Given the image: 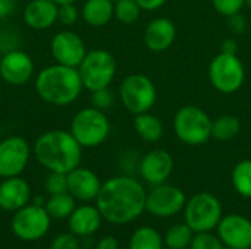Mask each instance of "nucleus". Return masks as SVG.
Returning <instances> with one entry per match:
<instances>
[{
    "mask_svg": "<svg viewBox=\"0 0 251 249\" xmlns=\"http://www.w3.org/2000/svg\"><path fill=\"white\" fill-rule=\"evenodd\" d=\"M228 28L232 34L238 35V34H243L247 28V21H246V16L238 12V13H234L231 16H228Z\"/></svg>",
    "mask_w": 251,
    "mask_h": 249,
    "instance_id": "37",
    "label": "nucleus"
},
{
    "mask_svg": "<svg viewBox=\"0 0 251 249\" xmlns=\"http://www.w3.org/2000/svg\"><path fill=\"white\" fill-rule=\"evenodd\" d=\"M212 4L218 13L228 18L234 13L241 12V9L246 6V0H212Z\"/></svg>",
    "mask_w": 251,
    "mask_h": 249,
    "instance_id": "32",
    "label": "nucleus"
},
{
    "mask_svg": "<svg viewBox=\"0 0 251 249\" xmlns=\"http://www.w3.org/2000/svg\"><path fill=\"white\" fill-rule=\"evenodd\" d=\"M59 4L53 0H31L24 9V21L31 29L43 31L57 22Z\"/></svg>",
    "mask_w": 251,
    "mask_h": 249,
    "instance_id": "20",
    "label": "nucleus"
},
{
    "mask_svg": "<svg viewBox=\"0 0 251 249\" xmlns=\"http://www.w3.org/2000/svg\"><path fill=\"white\" fill-rule=\"evenodd\" d=\"M112 1H118V0H112Z\"/></svg>",
    "mask_w": 251,
    "mask_h": 249,
    "instance_id": "44",
    "label": "nucleus"
},
{
    "mask_svg": "<svg viewBox=\"0 0 251 249\" xmlns=\"http://www.w3.org/2000/svg\"><path fill=\"white\" fill-rule=\"evenodd\" d=\"M191 249H224V247L216 236L207 232H203V233H199L196 238H193Z\"/></svg>",
    "mask_w": 251,
    "mask_h": 249,
    "instance_id": "34",
    "label": "nucleus"
},
{
    "mask_svg": "<svg viewBox=\"0 0 251 249\" xmlns=\"http://www.w3.org/2000/svg\"><path fill=\"white\" fill-rule=\"evenodd\" d=\"M101 214L97 207L84 204L81 207H75L72 214L68 217L69 230L78 238H87L94 235L101 225Z\"/></svg>",
    "mask_w": 251,
    "mask_h": 249,
    "instance_id": "21",
    "label": "nucleus"
},
{
    "mask_svg": "<svg viewBox=\"0 0 251 249\" xmlns=\"http://www.w3.org/2000/svg\"><path fill=\"white\" fill-rule=\"evenodd\" d=\"M44 188L49 192V195H57V194L68 192V176L65 173L49 172V175L44 181Z\"/></svg>",
    "mask_w": 251,
    "mask_h": 249,
    "instance_id": "30",
    "label": "nucleus"
},
{
    "mask_svg": "<svg viewBox=\"0 0 251 249\" xmlns=\"http://www.w3.org/2000/svg\"><path fill=\"white\" fill-rule=\"evenodd\" d=\"M174 131L181 142L203 145L212 138V119L197 106H184L174 117Z\"/></svg>",
    "mask_w": 251,
    "mask_h": 249,
    "instance_id": "6",
    "label": "nucleus"
},
{
    "mask_svg": "<svg viewBox=\"0 0 251 249\" xmlns=\"http://www.w3.org/2000/svg\"><path fill=\"white\" fill-rule=\"evenodd\" d=\"M34 157L46 170L68 175L81 164L82 147L69 131L53 129L37 138Z\"/></svg>",
    "mask_w": 251,
    "mask_h": 249,
    "instance_id": "2",
    "label": "nucleus"
},
{
    "mask_svg": "<svg viewBox=\"0 0 251 249\" xmlns=\"http://www.w3.org/2000/svg\"><path fill=\"white\" fill-rule=\"evenodd\" d=\"M50 249H81V242L79 238L72 232L62 233L53 239Z\"/></svg>",
    "mask_w": 251,
    "mask_h": 249,
    "instance_id": "35",
    "label": "nucleus"
},
{
    "mask_svg": "<svg viewBox=\"0 0 251 249\" xmlns=\"http://www.w3.org/2000/svg\"><path fill=\"white\" fill-rule=\"evenodd\" d=\"M146 198L144 186L137 179L116 176L101 183L96 207L106 222L126 225L138 219L146 210Z\"/></svg>",
    "mask_w": 251,
    "mask_h": 249,
    "instance_id": "1",
    "label": "nucleus"
},
{
    "mask_svg": "<svg viewBox=\"0 0 251 249\" xmlns=\"http://www.w3.org/2000/svg\"><path fill=\"white\" fill-rule=\"evenodd\" d=\"M246 4H247L249 7H251V0H246Z\"/></svg>",
    "mask_w": 251,
    "mask_h": 249,
    "instance_id": "43",
    "label": "nucleus"
},
{
    "mask_svg": "<svg viewBox=\"0 0 251 249\" xmlns=\"http://www.w3.org/2000/svg\"><path fill=\"white\" fill-rule=\"evenodd\" d=\"M219 238L231 249H251V222L240 214H229L221 219Z\"/></svg>",
    "mask_w": 251,
    "mask_h": 249,
    "instance_id": "15",
    "label": "nucleus"
},
{
    "mask_svg": "<svg viewBox=\"0 0 251 249\" xmlns=\"http://www.w3.org/2000/svg\"><path fill=\"white\" fill-rule=\"evenodd\" d=\"M222 219V205L216 197L207 192L194 195L185 205L187 225L196 233L215 229Z\"/></svg>",
    "mask_w": 251,
    "mask_h": 249,
    "instance_id": "9",
    "label": "nucleus"
},
{
    "mask_svg": "<svg viewBox=\"0 0 251 249\" xmlns=\"http://www.w3.org/2000/svg\"><path fill=\"white\" fill-rule=\"evenodd\" d=\"M141 7L135 0H118L115 1V18L125 23L131 25L138 21L141 15Z\"/></svg>",
    "mask_w": 251,
    "mask_h": 249,
    "instance_id": "29",
    "label": "nucleus"
},
{
    "mask_svg": "<svg viewBox=\"0 0 251 249\" xmlns=\"http://www.w3.org/2000/svg\"><path fill=\"white\" fill-rule=\"evenodd\" d=\"M241 131L240 119L234 114H222L212 120V138L218 141H229Z\"/></svg>",
    "mask_w": 251,
    "mask_h": 249,
    "instance_id": "25",
    "label": "nucleus"
},
{
    "mask_svg": "<svg viewBox=\"0 0 251 249\" xmlns=\"http://www.w3.org/2000/svg\"><path fill=\"white\" fill-rule=\"evenodd\" d=\"M31 157V147L25 138L12 135L0 141V178L21 176Z\"/></svg>",
    "mask_w": 251,
    "mask_h": 249,
    "instance_id": "11",
    "label": "nucleus"
},
{
    "mask_svg": "<svg viewBox=\"0 0 251 249\" xmlns=\"http://www.w3.org/2000/svg\"><path fill=\"white\" fill-rule=\"evenodd\" d=\"M193 242V229L188 225H175L165 235V244L169 249H185Z\"/></svg>",
    "mask_w": 251,
    "mask_h": 249,
    "instance_id": "28",
    "label": "nucleus"
},
{
    "mask_svg": "<svg viewBox=\"0 0 251 249\" xmlns=\"http://www.w3.org/2000/svg\"><path fill=\"white\" fill-rule=\"evenodd\" d=\"M174 170V158L165 150H153L147 153L140 163V173L146 182L153 186L168 181Z\"/></svg>",
    "mask_w": 251,
    "mask_h": 249,
    "instance_id": "16",
    "label": "nucleus"
},
{
    "mask_svg": "<svg viewBox=\"0 0 251 249\" xmlns=\"http://www.w3.org/2000/svg\"><path fill=\"white\" fill-rule=\"evenodd\" d=\"M221 51L222 53H228V54H237L238 51V43L234 38H226L222 45H221Z\"/></svg>",
    "mask_w": 251,
    "mask_h": 249,
    "instance_id": "40",
    "label": "nucleus"
},
{
    "mask_svg": "<svg viewBox=\"0 0 251 249\" xmlns=\"http://www.w3.org/2000/svg\"><path fill=\"white\" fill-rule=\"evenodd\" d=\"M232 183L240 195L251 198V160H243L235 164L232 170Z\"/></svg>",
    "mask_w": 251,
    "mask_h": 249,
    "instance_id": "27",
    "label": "nucleus"
},
{
    "mask_svg": "<svg viewBox=\"0 0 251 249\" xmlns=\"http://www.w3.org/2000/svg\"><path fill=\"white\" fill-rule=\"evenodd\" d=\"M185 207V194L172 185H157L147 194L146 210L157 217H171Z\"/></svg>",
    "mask_w": 251,
    "mask_h": 249,
    "instance_id": "14",
    "label": "nucleus"
},
{
    "mask_svg": "<svg viewBox=\"0 0 251 249\" xmlns=\"http://www.w3.org/2000/svg\"><path fill=\"white\" fill-rule=\"evenodd\" d=\"M53 1L60 6V4H66V3H75L76 0H53Z\"/></svg>",
    "mask_w": 251,
    "mask_h": 249,
    "instance_id": "42",
    "label": "nucleus"
},
{
    "mask_svg": "<svg viewBox=\"0 0 251 249\" xmlns=\"http://www.w3.org/2000/svg\"><path fill=\"white\" fill-rule=\"evenodd\" d=\"M143 10H156L160 9L168 0H135Z\"/></svg>",
    "mask_w": 251,
    "mask_h": 249,
    "instance_id": "39",
    "label": "nucleus"
},
{
    "mask_svg": "<svg viewBox=\"0 0 251 249\" xmlns=\"http://www.w3.org/2000/svg\"><path fill=\"white\" fill-rule=\"evenodd\" d=\"M84 22L93 28H101L115 16V1L112 0H87L81 9Z\"/></svg>",
    "mask_w": 251,
    "mask_h": 249,
    "instance_id": "22",
    "label": "nucleus"
},
{
    "mask_svg": "<svg viewBox=\"0 0 251 249\" xmlns=\"http://www.w3.org/2000/svg\"><path fill=\"white\" fill-rule=\"evenodd\" d=\"M69 132L82 148H94L107 139L110 122L103 110L91 106L75 113L69 125Z\"/></svg>",
    "mask_w": 251,
    "mask_h": 249,
    "instance_id": "4",
    "label": "nucleus"
},
{
    "mask_svg": "<svg viewBox=\"0 0 251 249\" xmlns=\"http://www.w3.org/2000/svg\"><path fill=\"white\" fill-rule=\"evenodd\" d=\"M66 176H68V192L76 201L90 203L97 198L101 188V182L93 170L78 166L76 169L71 170Z\"/></svg>",
    "mask_w": 251,
    "mask_h": 249,
    "instance_id": "17",
    "label": "nucleus"
},
{
    "mask_svg": "<svg viewBox=\"0 0 251 249\" xmlns=\"http://www.w3.org/2000/svg\"><path fill=\"white\" fill-rule=\"evenodd\" d=\"M34 72V60L24 50L15 48L3 53L0 57V78L12 87L28 84L32 79Z\"/></svg>",
    "mask_w": 251,
    "mask_h": 249,
    "instance_id": "13",
    "label": "nucleus"
},
{
    "mask_svg": "<svg viewBox=\"0 0 251 249\" xmlns=\"http://www.w3.org/2000/svg\"><path fill=\"white\" fill-rule=\"evenodd\" d=\"M75 201L76 200L69 192L50 195V198L44 204V208L51 219L63 220V219H68L72 214V211L75 210V207H76Z\"/></svg>",
    "mask_w": 251,
    "mask_h": 249,
    "instance_id": "24",
    "label": "nucleus"
},
{
    "mask_svg": "<svg viewBox=\"0 0 251 249\" xmlns=\"http://www.w3.org/2000/svg\"><path fill=\"white\" fill-rule=\"evenodd\" d=\"M51 217L43 205L26 204L15 211L10 227L16 238L26 242H34L46 236L50 229Z\"/></svg>",
    "mask_w": 251,
    "mask_h": 249,
    "instance_id": "10",
    "label": "nucleus"
},
{
    "mask_svg": "<svg viewBox=\"0 0 251 249\" xmlns=\"http://www.w3.org/2000/svg\"><path fill=\"white\" fill-rule=\"evenodd\" d=\"M246 78L244 65L237 54L219 53L209 66V79L213 88L224 94H232L243 87Z\"/></svg>",
    "mask_w": 251,
    "mask_h": 249,
    "instance_id": "8",
    "label": "nucleus"
},
{
    "mask_svg": "<svg viewBox=\"0 0 251 249\" xmlns=\"http://www.w3.org/2000/svg\"><path fill=\"white\" fill-rule=\"evenodd\" d=\"M31 198V188L21 176L6 178L0 182V208L4 211H18L25 207Z\"/></svg>",
    "mask_w": 251,
    "mask_h": 249,
    "instance_id": "18",
    "label": "nucleus"
},
{
    "mask_svg": "<svg viewBox=\"0 0 251 249\" xmlns=\"http://www.w3.org/2000/svg\"><path fill=\"white\" fill-rule=\"evenodd\" d=\"M115 101V95L109 88H103V90H97L91 92V103L93 107L99 109V110H109L113 106Z\"/></svg>",
    "mask_w": 251,
    "mask_h": 249,
    "instance_id": "31",
    "label": "nucleus"
},
{
    "mask_svg": "<svg viewBox=\"0 0 251 249\" xmlns=\"http://www.w3.org/2000/svg\"><path fill=\"white\" fill-rule=\"evenodd\" d=\"M134 129L137 135L146 142H156L163 135V125L160 119L149 112L135 114Z\"/></svg>",
    "mask_w": 251,
    "mask_h": 249,
    "instance_id": "23",
    "label": "nucleus"
},
{
    "mask_svg": "<svg viewBox=\"0 0 251 249\" xmlns=\"http://www.w3.org/2000/svg\"><path fill=\"white\" fill-rule=\"evenodd\" d=\"M163 241L159 232L153 227L144 226L134 232L129 241V249H162Z\"/></svg>",
    "mask_w": 251,
    "mask_h": 249,
    "instance_id": "26",
    "label": "nucleus"
},
{
    "mask_svg": "<svg viewBox=\"0 0 251 249\" xmlns=\"http://www.w3.org/2000/svg\"><path fill=\"white\" fill-rule=\"evenodd\" d=\"M18 37H19L18 32H15L12 29L0 31V51L7 53L10 50L18 48V45H19V38Z\"/></svg>",
    "mask_w": 251,
    "mask_h": 249,
    "instance_id": "36",
    "label": "nucleus"
},
{
    "mask_svg": "<svg viewBox=\"0 0 251 249\" xmlns=\"http://www.w3.org/2000/svg\"><path fill=\"white\" fill-rule=\"evenodd\" d=\"M116 69L115 57L103 48L87 51L84 60L78 66L82 85L90 92L109 88L116 76Z\"/></svg>",
    "mask_w": 251,
    "mask_h": 249,
    "instance_id": "5",
    "label": "nucleus"
},
{
    "mask_svg": "<svg viewBox=\"0 0 251 249\" xmlns=\"http://www.w3.org/2000/svg\"><path fill=\"white\" fill-rule=\"evenodd\" d=\"M79 19V10L75 6V3H66V4H60L59 6V12H57V21L65 25V26H71L74 23H76V21Z\"/></svg>",
    "mask_w": 251,
    "mask_h": 249,
    "instance_id": "33",
    "label": "nucleus"
},
{
    "mask_svg": "<svg viewBox=\"0 0 251 249\" xmlns=\"http://www.w3.org/2000/svg\"><path fill=\"white\" fill-rule=\"evenodd\" d=\"M119 97L129 113L140 114L153 109L157 100V91L149 76L132 73L122 81L119 87Z\"/></svg>",
    "mask_w": 251,
    "mask_h": 249,
    "instance_id": "7",
    "label": "nucleus"
},
{
    "mask_svg": "<svg viewBox=\"0 0 251 249\" xmlns=\"http://www.w3.org/2000/svg\"><path fill=\"white\" fill-rule=\"evenodd\" d=\"M176 28L168 18H156L149 22L144 31V43L154 53L166 51L175 41Z\"/></svg>",
    "mask_w": 251,
    "mask_h": 249,
    "instance_id": "19",
    "label": "nucleus"
},
{
    "mask_svg": "<svg viewBox=\"0 0 251 249\" xmlns=\"http://www.w3.org/2000/svg\"><path fill=\"white\" fill-rule=\"evenodd\" d=\"M34 85L37 95L43 101L59 107L72 104L84 90L78 68L59 63L41 69L35 76Z\"/></svg>",
    "mask_w": 251,
    "mask_h": 249,
    "instance_id": "3",
    "label": "nucleus"
},
{
    "mask_svg": "<svg viewBox=\"0 0 251 249\" xmlns=\"http://www.w3.org/2000/svg\"><path fill=\"white\" fill-rule=\"evenodd\" d=\"M50 53L56 63L78 68L87 54V47L76 32L63 29L53 35L50 41Z\"/></svg>",
    "mask_w": 251,
    "mask_h": 249,
    "instance_id": "12",
    "label": "nucleus"
},
{
    "mask_svg": "<svg viewBox=\"0 0 251 249\" xmlns=\"http://www.w3.org/2000/svg\"><path fill=\"white\" fill-rule=\"evenodd\" d=\"M16 0H0V21L13 15V12L16 10Z\"/></svg>",
    "mask_w": 251,
    "mask_h": 249,
    "instance_id": "38",
    "label": "nucleus"
},
{
    "mask_svg": "<svg viewBox=\"0 0 251 249\" xmlns=\"http://www.w3.org/2000/svg\"><path fill=\"white\" fill-rule=\"evenodd\" d=\"M119 245H118V241L116 238L113 236H104L99 241L97 244V249H118Z\"/></svg>",
    "mask_w": 251,
    "mask_h": 249,
    "instance_id": "41",
    "label": "nucleus"
}]
</instances>
